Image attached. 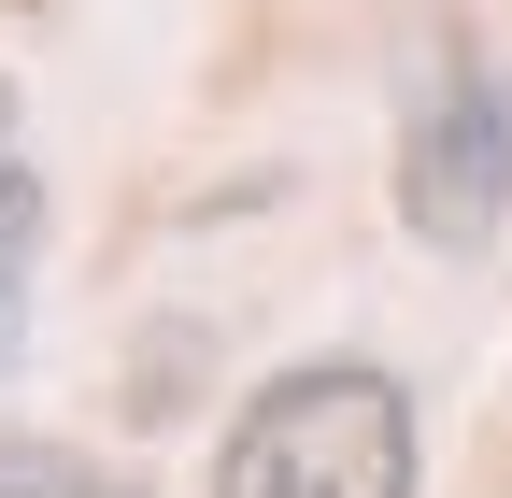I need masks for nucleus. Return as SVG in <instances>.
Segmentation results:
<instances>
[{"instance_id": "obj_1", "label": "nucleus", "mask_w": 512, "mask_h": 498, "mask_svg": "<svg viewBox=\"0 0 512 498\" xmlns=\"http://www.w3.org/2000/svg\"><path fill=\"white\" fill-rule=\"evenodd\" d=\"M427 442H413V385L370 356H299L271 370L228 442H214V498H413Z\"/></svg>"}, {"instance_id": "obj_3", "label": "nucleus", "mask_w": 512, "mask_h": 498, "mask_svg": "<svg viewBox=\"0 0 512 498\" xmlns=\"http://www.w3.org/2000/svg\"><path fill=\"white\" fill-rule=\"evenodd\" d=\"M29 271H43V171L15 143V86H0V370L29 342Z\"/></svg>"}, {"instance_id": "obj_4", "label": "nucleus", "mask_w": 512, "mask_h": 498, "mask_svg": "<svg viewBox=\"0 0 512 498\" xmlns=\"http://www.w3.org/2000/svg\"><path fill=\"white\" fill-rule=\"evenodd\" d=\"M0 498H143V484H114L86 442H43V427H0Z\"/></svg>"}, {"instance_id": "obj_2", "label": "nucleus", "mask_w": 512, "mask_h": 498, "mask_svg": "<svg viewBox=\"0 0 512 498\" xmlns=\"http://www.w3.org/2000/svg\"><path fill=\"white\" fill-rule=\"evenodd\" d=\"M512 214V86L470 15L399 29V228L427 257H484Z\"/></svg>"}]
</instances>
